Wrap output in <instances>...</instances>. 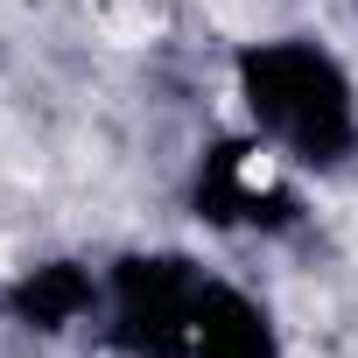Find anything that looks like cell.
<instances>
[{
    "instance_id": "6da1fadb",
    "label": "cell",
    "mask_w": 358,
    "mask_h": 358,
    "mask_svg": "<svg viewBox=\"0 0 358 358\" xmlns=\"http://www.w3.org/2000/svg\"><path fill=\"white\" fill-rule=\"evenodd\" d=\"M239 85L246 106L267 134H281L302 162H344L358 141L351 120V85L337 78V64L309 43H260L239 57Z\"/></svg>"
},
{
    "instance_id": "3957f363",
    "label": "cell",
    "mask_w": 358,
    "mask_h": 358,
    "mask_svg": "<svg viewBox=\"0 0 358 358\" xmlns=\"http://www.w3.org/2000/svg\"><path fill=\"white\" fill-rule=\"evenodd\" d=\"M190 351L197 358H274V323L253 295L239 288H204L190 316Z\"/></svg>"
},
{
    "instance_id": "5b68a950",
    "label": "cell",
    "mask_w": 358,
    "mask_h": 358,
    "mask_svg": "<svg viewBox=\"0 0 358 358\" xmlns=\"http://www.w3.org/2000/svg\"><path fill=\"white\" fill-rule=\"evenodd\" d=\"M85 309H92V274L71 267V260H50V267H36V274L15 288V316H29L36 330H64V323H78Z\"/></svg>"
},
{
    "instance_id": "7a4b0ae2",
    "label": "cell",
    "mask_w": 358,
    "mask_h": 358,
    "mask_svg": "<svg viewBox=\"0 0 358 358\" xmlns=\"http://www.w3.org/2000/svg\"><path fill=\"white\" fill-rule=\"evenodd\" d=\"M120 288V316H127V337L148 344V351H183L190 344V316H197V274L183 260H127L113 274Z\"/></svg>"
},
{
    "instance_id": "277c9868",
    "label": "cell",
    "mask_w": 358,
    "mask_h": 358,
    "mask_svg": "<svg viewBox=\"0 0 358 358\" xmlns=\"http://www.w3.org/2000/svg\"><path fill=\"white\" fill-rule=\"evenodd\" d=\"M197 211L232 225V218H288V197H260L246 183V148H218L197 176Z\"/></svg>"
}]
</instances>
